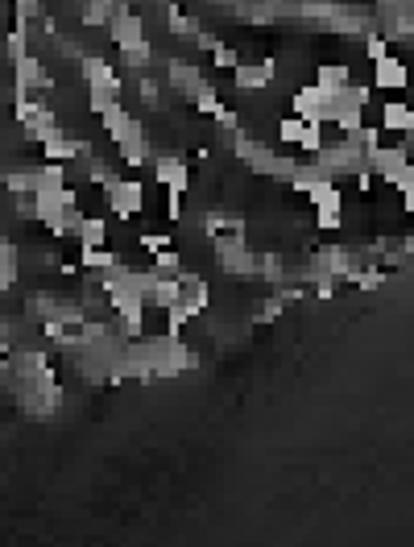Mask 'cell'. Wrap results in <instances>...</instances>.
Listing matches in <instances>:
<instances>
[{
  "instance_id": "cell-1",
  "label": "cell",
  "mask_w": 414,
  "mask_h": 547,
  "mask_svg": "<svg viewBox=\"0 0 414 547\" xmlns=\"http://www.w3.org/2000/svg\"><path fill=\"white\" fill-rule=\"evenodd\" d=\"M212 249L228 278H248V274L257 270V253L248 249L245 233H220V237H212Z\"/></svg>"
},
{
  "instance_id": "cell-2",
  "label": "cell",
  "mask_w": 414,
  "mask_h": 547,
  "mask_svg": "<svg viewBox=\"0 0 414 547\" xmlns=\"http://www.w3.org/2000/svg\"><path fill=\"white\" fill-rule=\"evenodd\" d=\"M108 195V212L117 216V220H137V216L145 212V183L137 179V175H117V179L104 187Z\"/></svg>"
},
{
  "instance_id": "cell-3",
  "label": "cell",
  "mask_w": 414,
  "mask_h": 547,
  "mask_svg": "<svg viewBox=\"0 0 414 547\" xmlns=\"http://www.w3.org/2000/svg\"><path fill=\"white\" fill-rule=\"evenodd\" d=\"M315 162L323 167V175H328V179H344V175H356V170H365V154H361L356 145H348L344 137H336V142H323V150L315 154Z\"/></svg>"
},
{
  "instance_id": "cell-4",
  "label": "cell",
  "mask_w": 414,
  "mask_h": 547,
  "mask_svg": "<svg viewBox=\"0 0 414 547\" xmlns=\"http://www.w3.org/2000/svg\"><path fill=\"white\" fill-rule=\"evenodd\" d=\"M290 112L307 125H331V95L320 84H303L290 95Z\"/></svg>"
},
{
  "instance_id": "cell-5",
  "label": "cell",
  "mask_w": 414,
  "mask_h": 547,
  "mask_svg": "<svg viewBox=\"0 0 414 547\" xmlns=\"http://www.w3.org/2000/svg\"><path fill=\"white\" fill-rule=\"evenodd\" d=\"M87 154H95L92 142L79 137V133H67V129H59L54 137L42 142V162H62V167H71L75 158H87Z\"/></svg>"
},
{
  "instance_id": "cell-6",
  "label": "cell",
  "mask_w": 414,
  "mask_h": 547,
  "mask_svg": "<svg viewBox=\"0 0 414 547\" xmlns=\"http://www.w3.org/2000/svg\"><path fill=\"white\" fill-rule=\"evenodd\" d=\"M50 87H54V79H50V71L42 67L37 54H25V59L12 62V95H34V92H50Z\"/></svg>"
},
{
  "instance_id": "cell-7",
  "label": "cell",
  "mask_w": 414,
  "mask_h": 547,
  "mask_svg": "<svg viewBox=\"0 0 414 547\" xmlns=\"http://www.w3.org/2000/svg\"><path fill=\"white\" fill-rule=\"evenodd\" d=\"M178 303L187 307L191 320H199L203 311L212 307V286H207V278L195 270H183L178 274Z\"/></svg>"
},
{
  "instance_id": "cell-8",
  "label": "cell",
  "mask_w": 414,
  "mask_h": 547,
  "mask_svg": "<svg viewBox=\"0 0 414 547\" xmlns=\"http://www.w3.org/2000/svg\"><path fill=\"white\" fill-rule=\"evenodd\" d=\"M100 129L108 133V142H112V145L133 142V137H145V125L133 117L125 104H112L108 112H100Z\"/></svg>"
},
{
  "instance_id": "cell-9",
  "label": "cell",
  "mask_w": 414,
  "mask_h": 547,
  "mask_svg": "<svg viewBox=\"0 0 414 547\" xmlns=\"http://www.w3.org/2000/svg\"><path fill=\"white\" fill-rule=\"evenodd\" d=\"M232 84H237V92H265V87L278 79V62L273 59H257V62H237L232 67Z\"/></svg>"
},
{
  "instance_id": "cell-10",
  "label": "cell",
  "mask_w": 414,
  "mask_h": 547,
  "mask_svg": "<svg viewBox=\"0 0 414 547\" xmlns=\"http://www.w3.org/2000/svg\"><path fill=\"white\" fill-rule=\"evenodd\" d=\"M154 179L162 183L166 191H178V195H187L191 191V167L183 154H154Z\"/></svg>"
},
{
  "instance_id": "cell-11",
  "label": "cell",
  "mask_w": 414,
  "mask_h": 547,
  "mask_svg": "<svg viewBox=\"0 0 414 547\" xmlns=\"http://www.w3.org/2000/svg\"><path fill=\"white\" fill-rule=\"evenodd\" d=\"M369 87H381V92H406V62L398 54H386V59L373 62V84Z\"/></svg>"
},
{
  "instance_id": "cell-12",
  "label": "cell",
  "mask_w": 414,
  "mask_h": 547,
  "mask_svg": "<svg viewBox=\"0 0 414 547\" xmlns=\"http://www.w3.org/2000/svg\"><path fill=\"white\" fill-rule=\"evenodd\" d=\"M369 104H373V87L369 84H353L348 79L340 92H331V117L336 112H365Z\"/></svg>"
},
{
  "instance_id": "cell-13",
  "label": "cell",
  "mask_w": 414,
  "mask_h": 547,
  "mask_svg": "<svg viewBox=\"0 0 414 547\" xmlns=\"http://www.w3.org/2000/svg\"><path fill=\"white\" fill-rule=\"evenodd\" d=\"M166 84L191 100V92L203 84V67H195V62H187V59H170L166 62Z\"/></svg>"
},
{
  "instance_id": "cell-14",
  "label": "cell",
  "mask_w": 414,
  "mask_h": 547,
  "mask_svg": "<svg viewBox=\"0 0 414 547\" xmlns=\"http://www.w3.org/2000/svg\"><path fill=\"white\" fill-rule=\"evenodd\" d=\"M59 129H62V125H59V112H54L50 104H42L29 120H21V137H25V142H34V145H42L46 137H54Z\"/></svg>"
},
{
  "instance_id": "cell-15",
  "label": "cell",
  "mask_w": 414,
  "mask_h": 547,
  "mask_svg": "<svg viewBox=\"0 0 414 547\" xmlns=\"http://www.w3.org/2000/svg\"><path fill=\"white\" fill-rule=\"evenodd\" d=\"M381 133H398V137H410L414 133V112L406 100H386V108H381Z\"/></svg>"
},
{
  "instance_id": "cell-16",
  "label": "cell",
  "mask_w": 414,
  "mask_h": 547,
  "mask_svg": "<svg viewBox=\"0 0 414 547\" xmlns=\"http://www.w3.org/2000/svg\"><path fill=\"white\" fill-rule=\"evenodd\" d=\"M79 79L87 87H95V84H112V79H120V75H117V67H112L104 54H83L79 59Z\"/></svg>"
},
{
  "instance_id": "cell-17",
  "label": "cell",
  "mask_w": 414,
  "mask_h": 547,
  "mask_svg": "<svg viewBox=\"0 0 414 547\" xmlns=\"http://www.w3.org/2000/svg\"><path fill=\"white\" fill-rule=\"evenodd\" d=\"M166 29H170L178 42H195V37L203 34V25L195 21V17H187V12L178 9L175 0H166Z\"/></svg>"
},
{
  "instance_id": "cell-18",
  "label": "cell",
  "mask_w": 414,
  "mask_h": 547,
  "mask_svg": "<svg viewBox=\"0 0 414 547\" xmlns=\"http://www.w3.org/2000/svg\"><path fill=\"white\" fill-rule=\"evenodd\" d=\"M42 225L50 228V237H59V241H75V233H79V225H83L79 203H71V208H59V212L50 216V220H42Z\"/></svg>"
},
{
  "instance_id": "cell-19",
  "label": "cell",
  "mask_w": 414,
  "mask_h": 547,
  "mask_svg": "<svg viewBox=\"0 0 414 547\" xmlns=\"http://www.w3.org/2000/svg\"><path fill=\"white\" fill-rule=\"evenodd\" d=\"M120 95H125V79L87 87V112H92V117H100V112H108L112 104H120Z\"/></svg>"
},
{
  "instance_id": "cell-20",
  "label": "cell",
  "mask_w": 414,
  "mask_h": 547,
  "mask_svg": "<svg viewBox=\"0 0 414 547\" xmlns=\"http://www.w3.org/2000/svg\"><path fill=\"white\" fill-rule=\"evenodd\" d=\"M79 265H87L92 278H104V274H112L120 265V253L108 249V245H100V249H79Z\"/></svg>"
},
{
  "instance_id": "cell-21",
  "label": "cell",
  "mask_w": 414,
  "mask_h": 547,
  "mask_svg": "<svg viewBox=\"0 0 414 547\" xmlns=\"http://www.w3.org/2000/svg\"><path fill=\"white\" fill-rule=\"evenodd\" d=\"M17 274H21V249L4 237V241H0V295L17 286Z\"/></svg>"
},
{
  "instance_id": "cell-22",
  "label": "cell",
  "mask_w": 414,
  "mask_h": 547,
  "mask_svg": "<svg viewBox=\"0 0 414 547\" xmlns=\"http://www.w3.org/2000/svg\"><path fill=\"white\" fill-rule=\"evenodd\" d=\"M75 241H79V249H100V245H108V220L104 216H83Z\"/></svg>"
},
{
  "instance_id": "cell-23",
  "label": "cell",
  "mask_w": 414,
  "mask_h": 547,
  "mask_svg": "<svg viewBox=\"0 0 414 547\" xmlns=\"http://www.w3.org/2000/svg\"><path fill=\"white\" fill-rule=\"evenodd\" d=\"M117 154L129 170H137V167H145V162H154V145H150V137H133V142L117 145Z\"/></svg>"
},
{
  "instance_id": "cell-24",
  "label": "cell",
  "mask_w": 414,
  "mask_h": 547,
  "mask_svg": "<svg viewBox=\"0 0 414 547\" xmlns=\"http://www.w3.org/2000/svg\"><path fill=\"white\" fill-rule=\"evenodd\" d=\"M154 59V46H133V50H120V71L117 75H129V79H142L145 75V62Z\"/></svg>"
},
{
  "instance_id": "cell-25",
  "label": "cell",
  "mask_w": 414,
  "mask_h": 547,
  "mask_svg": "<svg viewBox=\"0 0 414 547\" xmlns=\"http://www.w3.org/2000/svg\"><path fill=\"white\" fill-rule=\"evenodd\" d=\"M348 79H353V71H348V67H344V62H320V67H315V84L323 87V92H340L344 84H348Z\"/></svg>"
},
{
  "instance_id": "cell-26",
  "label": "cell",
  "mask_w": 414,
  "mask_h": 547,
  "mask_svg": "<svg viewBox=\"0 0 414 547\" xmlns=\"http://www.w3.org/2000/svg\"><path fill=\"white\" fill-rule=\"evenodd\" d=\"M145 270L154 274V278H178V274L187 270V265H183V253L175 249V245H170V249H162V253H154V262L145 265Z\"/></svg>"
},
{
  "instance_id": "cell-27",
  "label": "cell",
  "mask_w": 414,
  "mask_h": 547,
  "mask_svg": "<svg viewBox=\"0 0 414 547\" xmlns=\"http://www.w3.org/2000/svg\"><path fill=\"white\" fill-rule=\"evenodd\" d=\"M112 9H117V0H83L79 21L87 25V29H104L108 17H112Z\"/></svg>"
},
{
  "instance_id": "cell-28",
  "label": "cell",
  "mask_w": 414,
  "mask_h": 547,
  "mask_svg": "<svg viewBox=\"0 0 414 547\" xmlns=\"http://www.w3.org/2000/svg\"><path fill=\"white\" fill-rule=\"evenodd\" d=\"M29 25H17L12 21V29H9V37H4V54H9V62H17V59H25V54H34L29 50Z\"/></svg>"
},
{
  "instance_id": "cell-29",
  "label": "cell",
  "mask_w": 414,
  "mask_h": 547,
  "mask_svg": "<svg viewBox=\"0 0 414 547\" xmlns=\"http://www.w3.org/2000/svg\"><path fill=\"white\" fill-rule=\"evenodd\" d=\"M191 104H195V112H203V117H215L224 100H220V92H215V84H207V79H203V84L195 87V92H191Z\"/></svg>"
},
{
  "instance_id": "cell-30",
  "label": "cell",
  "mask_w": 414,
  "mask_h": 547,
  "mask_svg": "<svg viewBox=\"0 0 414 547\" xmlns=\"http://www.w3.org/2000/svg\"><path fill=\"white\" fill-rule=\"evenodd\" d=\"M257 278H265L270 286H278L286 278V262H282V253H257Z\"/></svg>"
},
{
  "instance_id": "cell-31",
  "label": "cell",
  "mask_w": 414,
  "mask_h": 547,
  "mask_svg": "<svg viewBox=\"0 0 414 547\" xmlns=\"http://www.w3.org/2000/svg\"><path fill=\"white\" fill-rule=\"evenodd\" d=\"M178 303V278H154V290H150V307L166 311Z\"/></svg>"
},
{
  "instance_id": "cell-32",
  "label": "cell",
  "mask_w": 414,
  "mask_h": 547,
  "mask_svg": "<svg viewBox=\"0 0 414 547\" xmlns=\"http://www.w3.org/2000/svg\"><path fill=\"white\" fill-rule=\"evenodd\" d=\"M323 129H328V125H303V137H298L295 150H303V154L315 158L323 150V142H328V137H323Z\"/></svg>"
},
{
  "instance_id": "cell-33",
  "label": "cell",
  "mask_w": 414,
  "mask_h": 547,
  "mask_svg": "<svg viewBox=\"0 0 414 547\" xmlns=\"http://www.w3.org/2000/svg\"><path fill=\"white\" fill-rule=\"evenodd\" d=\"M137 84V95H142L145 108H162V84H158L154 75H142V79H133Z\"/></svg>"
},
{
  "instance_id": "cell-34",
  "label": "cell",
  "mask_w": 414,
  "mask_h": 547,
  "mask_svg": "<svg viewBox=\"0 0 414 547\" xmlns=\"http://www.w3.org/2000/svg\"><path fill=\"white\" fill-rule=\"evenodd\" d=\"M315 228H320V233H340L344 208H315Z\"/></svg>"
},
{
  "instance_id": "cell-35",
  "label": "cell",
  "mask_w": 414,
  "mask_h": 547,
  "mask_svg": "<svg viewBox=\"0 0 414 547\" xmlns=\"http://www.w3.org/2000/svg\"><path fill=\"white\" fill-rule=\"evenodd\" d=\"M42 17V0H12V21L17 25H34Z\"/></svg>"
},
{
  "instance_id": "cell-36",
  "label": "cell",
  "mask_w": 414,
  "mask_h": 547,
  "mask_svg": "<svg viewBox=\"0 0 414 547\" xmlns=\"http://www.w3.org/2000/svg\"><path fill=\"white\" fill-rule=\"evenodd\" d=\"M303 125H307V120H298V117L278 120V145H298V137H303Z\"/></svg>"
},
{
  "instance_id": "cell-37",
  "label": "cell",
  "mask_w": 414,
  "mask_h": 547,
  "mask_svg": "<svg viewBox=\"0 0 414 547\" xmlns=\"http://www.w3.org/2000/svg\"><path fill=\"white\" fill-rule=\"evenodd\" d=\"M215 125H220V133H240L245 129V120H240V112L237 108H228V104H220V112H215Z\"/></svg>"
},
{
  "instance_id": "cell-38",
  "label": "cell",
  "mask_w": 414,
  "mask_h": 547,
  "mask_svg": "<svg viewBox=\"0 0 414 547\" xmlns=\"http://www.w3.org/2000/svg\"><path fill=\"white\" fill-rule=\"evenodd\" d=\"M212 62L220 67V71H232V67L240 62V54L228 46V42H215V46H212Z\"/></svg>"
},
{
  "instance_id": "cell-39",
  "label": "cell",
  "mask_w": 414,
  "mask_h": 547,
  "mask_svg": "<svg viewBox=\"0 0 414 547\" xmlns=\"http://www.w3.org/2000/svg\"><path fill=\"white\" fill-rule=\"evenodd\" d=\"M137 245H142V249L154 257V253L170 249V245H175V237H170V233H142V241H137Z\"/></svg>"
},
{
  "instance_id": "cell-40",
  "label": "cell",
  "mask_w": 414,
  "mask_h": 547,
  "mask_svg": "<svg viewBox=\"0 0 414 547\" xmlns=\"http://www.w3.org/2000/svg\"><path fill=\"white\" fill-rule=\"evenodd\" d=\"M386 54H390V42H386L377 29H373V34H365V59L377 62V59H386Z\"/></svg>"
},
{
  "instance_id": "cell-41",
  "label": "cell",
  "mask_w": 414,
  "mask_h": 547,
  "mask_svg": "<svg viewBox=\"0 0 414 547\" xmlns=\"http://www.w3.org/2000/svg\"><path fill=\"white\" fill-rule=\"evenodd\" d=\"M12 212H17V220H25V225H37L34 195H12Z\"/></svg>"
},
{
  "instance_id": "cell-42",
  "label": "cell",
  "mask_w": 414,
  "mask_h": 547,
  "mask_svg": "<svg viewBox=\"0 0 414 547\" xmlns=\"http://www.w3.org/2000/svg\"><path fill=\"white\" fill-rule=\"evenodd\" d=\"M278 315H282V298H278V295H270V298H265V303H261V311H257V323H273V320H278Z\"/></svg>"
},
{
  "instance_id": "cell-43",
  "label": "cell",
  "mask_w": 414,
  "mask_h": 547,
  "mask_svg": "<svg viewBox=\"0 0 414 547\" xmlns=\"http://www.w3.org/2000/svg\"><path fill=\"white\" fill-rule=\"evenodd\" d=\"M166 216H170V220H183V195H178V191H166Z\"/></svg>"
}]
</instances>
